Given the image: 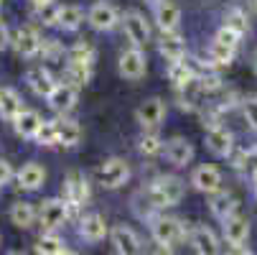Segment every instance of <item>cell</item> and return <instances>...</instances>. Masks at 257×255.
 Listing matches in <instances>:
<instances>
[{
	"label": "cell",
	"mask_w": 257,
	"mask_h": 255,
	"mask_svg": "<svg viewBox=\"0 0 257 255\" xmlns=\"http://www.w3.org/2000/svg\"><path fill=\"white\" fill-rule=\"evenodd\" d=\"M183 181L178 176H158L156 181H151V187L145 189V199H148L156 209H168V207H176L181 199H183Z\"/></svg>",
	"instance_id": "1"
},
{
	"label": "cell",
	"mask_w": 257,
	"mask_h": 255,
	"mask_svg": "<svg viewBox=\"0 0 257 255\" xmlns=\"http://www.w3.org/2000/svg\"><path fill=\"white\" fill-rule=\"evenodd\" d=\"M151 235H153L156 245H161V250H173V245H178L189 237V230L176 217H153Z\"/></svg>",
	"instance_id": "2"
},
{
	"label": "cell",
	"mask_w": 257,
	"mask_h": 255,
	"mask_svg": "<svg viewBox=\"0 0 257 255\" xmlns=\"http://www.w3.org/2000/svg\"><path fill=\"white\" fill-rule=\"evenodd\" d=\"M64 199L69 204V214L74 217L89 202V181L82 171H69L64 179Z\"/></svg>",
	"instance_id": "3"
},
{
	"label": "cell",
	"mask_w": 257,
	"mask_h": 255,
	"mask_svg": "<svg viewBox=\"0 0 257 255\" xmlns=\"http://www.w3.org/2000/svg\"><path fill=\"white\" fill-rule=\"evenodd\" d=\"M222 230H224V240H227V245L232 247V250H237V252H249V247H247V242H249V220L244 214H239V212H234V214H229L227 220H222Z\"/></svg>",
	"instance_id": "4"
},
{
	"label": "cell",
	"mask_w": 257,
	"mask_h": 255,
	"mask_svg": "<svg viewBox=\"0 0 257 255\" xmlns=\"http://www.w3.org/2000/svg\"><path fill=\"white\" fill-rule=\"evenodd\" d=\"M130 174H133L130 171V163L125 158H120V156H112V158L102 161V166L97 171L99 184L104 189H120V187H125L127 181H130Z\"/></svg>",
	"instance_id": "5"
},
{
	"label": "cell",
	"mask_w": 257,
	"mask_h": 255,
	"mask_svg": "<svg viewBox=\"0 0 257 255\" xmlns=\"http://www.w3.org/2000/svg\"><path fill=\"white\" fill-rule=\"evenodd\" d=\"M117 71L120 77L127 79V82H138L145 77L148 71V59H145V51L140 46H130L120 54V61H117Z\"/></svg>",
	"instance_id": "6"
},
{
	"label": "cell",
	"mask_w": 257,
	"mask_h": 255,
	"mask_svg": "<svg viewBox=\"0 0 257 255\" xmlns=\"http://www.w3.org/2000/svg\"><path fill=\"white\" fill-rule=\"evenodd\" d=\"M87 23L99 31V33H107V31H115L120 23H122V13L112 6V3H104V0H99V3H94L87 13Z\"/></svg>",
	"instance_id": "7"
},
{
	"label": "cell",
	"mask_w": 257,
	"mask_h": 255,
	"mask_svg": "<svg viewBox=\"0 0 257 255\" xmlns=\"http://www.w3.org/2000/svg\"><path fill=\"white\" fill-rule=\"evenodd\" d=\"M166 102L161 97H148L145 102L138 105V110H135V120L140 123L143 130H158L166 120Z\"/></svg>",
	"instance_id": "8"
},
{
	"label": "cell",
	"mask_w": 257,
	"mask_h": 255,
	"mask_svg": "<svg viewBox=\"0 0 257 255\" xmlns=\"http://www.w3.org/2000/svg\"><path fill=\"white\" fill-rule=\"evenodd\" d=\"M11 46L16 49L18 56H23V59H36V56H41L44 39L39 36V31H36L33 26H21V28L13 33Z\"/></svg>",
	"instance_id": "9"
},
{
	"label": "cell",
	"mask_w": 257,
	"mask_h": 255,
	"mask_svg": "<svg viewBox=\"0 0 257 255\" xmlns=\"http://www.w3.org/2000/svg\"><path fill=\"white\" fill-rule=\"evenodd\" d=\"M122 28H125V36H127L130 46H140V49L148 46V41H151V23L145 21V16L140 11H127L122 16Z\"/></svg>",
	"instance_id": "10"
},
{
	"label": "cell",
	"mask_w": 257,
	"mask_h": 255,
	"mask_svg": "<svg viewBox=\"0 0 257 255\" xmlns=\"http://www.w3.org/2000/svg\"><path fill=\"white\" fill-rule=\"evenodd\" d=\"M77 97H79V87H74L71 82L61 79V82H56V84H54V90L49 92V97H46V100H49V107H51L54 113L66 115V113L74 110Z\"/></svg>",
	"instance_id": "11"
},
{
	"label": "cell",
	"mask_w": 257,
	"mask_h": 255,
	"mask_svg": "<svg viewBox=\"0 0 257 255\" xmlns=\"http://www.w3.org/2000/svg\"><path fill=\"white\" fill-rule=\"evenodd\" d=\"M69 217H71V214H69L66 199H46V202L41 204V209H39V222H41V227L49 230V232L64 227V222L69 220Z\"/></svg>",
	"instance_id": "12"
},
{
	"label": "cell",
	"mask_w": 257,
	"mask_h": 255,
	"mask_svg": "<svg viewBox=\"0 0 257 255\" xmlns=\"http://www.w3.org/2000/svg\"><path fill=\"white\" fill-rule=\"evenodd\" d=\"M109 245H112V250L120 252V255L143 252V240L130 225H115L109 230Z\"/></svg>",
	"instance_id": "13"
},
{
	"label": "cell",
	"mask_w": 257,
	"mask_h": 255,
	"mask_svg": "<svg viewBox=\"0 0 257 255\" xmlns=\"http://www.w3.org/2000/svg\"><path fill=\"white\" fill-rule=\"evenodd\" d=\"M206 148L216 158H229L232 151H234V135H232V130L224 128L222 123L206 128Z\"/></svg>",
	"instance_id": "14"
},
{
	"label": "cell",
	"mask_w": 257,
	"mask_h": 255,
	"mask_svg": "<svg viewBox=\"0 0 257 255\" xmlns=\"http://www.w3.org/2000/svg\"><path fill=\"white\" fill-rule=\"evenodd\" d=\"M191 184L201 194H214V192L222 189V171H219L216 166H211V163H201L191 174Z\"/></svg>",
	"instance_id": "15"
},
{
	"label": "cell",
	"mask_w": 257,
	"mask_h": 255,
	"mask_svg": "<svg viewBox=\"0 0 257 255\" xmlns=\"http://www.w3.org/2000/svg\"><path fill=\"white\" fill-rule=\"evenodd\" d=\"M163 153H166L168 163L183 168V166H189V163L194 161V145H191V140H186L183 135H176V138L166 140Z\"/></svg>",
	"instance_id": "16"
},
{
	"label": "cell",
	"mask_w": 257,
	"mask_h": 255,
	"mask_svg": "<svg viewBox=\"0 0 257 255\" xmlns=\"http://www.w3.org/2000/svg\"><path fill=\"white\" fill-rule=\"evenodd\" d=\"M189 245L194 247V252L199 255H214L222 250V245H219V237L214 235V230H209L206 225H196L189 230Z\"/></svg>",
	"instance_id": "17"
},
{
	"label": "cell",
	"mask_w": 257,
	"mask_h": 255,
	"mask_svg": "<svg viewBox=\"0 0 257 255\" xmlns=\"http://www.w3.org/2000/svg\"><path fill=\"white\" fill-rule=\"evenodd\" d=\"M79 237L87 240V242H102L104 237H109L107 220L97 212H89V214L79 217Z\"/></svg>",
	"instance_id": "18"
},
{
	"label": "cell",
	"mask_w": 257,
	"mask_h": 255,
	"mask_svg": "<svg viewBox=\"0 0 257 255\" xmlns=\"http://www.w3.org/2000/svg\"><path fill=\"white\" fill-rule=\"evenodd\" d=\"M158 51L166 61H178L186 59V39L178 31H161L158 39Z\"/></svg>",
	"instance_id": "19"
},
{
	"label": "cell",
	"mask_w": 257,
	"mask_h": 255,
	"mask_svg": "<svg viewBox=\"0 0 257 255\" xmlns=\"http://www.w3.org/2000/svg\"><path fill=\"white\" fill-rule=\"evenodd\" d=\"M153 21L161 31H178L181 26V8L173 0H161L158 6H153Z\"/></svg>",
	"instance_id": "20"
},
{
	"label": "cell",
	"mask_w": 257,
	"mask_h": 255,
	"mask_svg": "<svg viewBox=\"0 0 257 255\" xmlns=\"http://www.w3.org/2000/svg\"><path fill=\"white\" fill-rule=\"evenodd\" d=\"M209 209H211V214L216 217V220H227L229 214L239 212V202L232 192L219 189V192L209 194Z\"/></svg>",
	"instance_id": "21"
},
{
	"label": "cell",
	"mask_w": 257,
	"mask_h": 255,
	"mask_svg": "<svg viewBox=\"0 0 257 255\" xmlns=\"http://www.w3.org/2000/svg\"><path fill=\"white\" fill-rule=\"evenodd\" d=\"M26 82H28L31 92L39 95V97H49V92H51L54 84H56L54 74H51L46 66H31V69L26 71Z\"/></svg>",
	"instance_id": "22"
},
{
	"label": "cell",
	"mask_w": 257,
	"mask_h": 255,
	"mask_svg": "<svg viewBox=\"0 0 257 255\" xmlns=\"http://www.w3.org/2000/svg\"><path fill=\"white\" fill-rule=\"evenodd\" d=\"M18 179V187L26 189V192H36V189H41L44 187V181H46V171L41 163H36V161H28L21 166V171L16 174Z\"/></svg>",
	"instance_id": "23"
},
{
	"label": "cell",
	"mask_w": 257,
	"mask_h": 255,
	"mask_svg": "<svg viewBox=\"0 0 257 255\" xmlns=\"http://www.w3.org/2000/svg\"><path fill=\"white\" fill-rule=\"evenodd\" d=\"M23 110H26V107H23V100H21V95H18L16 90H11V87H3V90H0V118L13 123Z\"/></svg>",
	"instance_id": "24"
},
{
	"label": "cell",
	"mask_w": 257,
	"mask_h": 255,
	"mask_svg": "<svg viewBox=\"0 0 257 255\" xmlns=\"http://www.w3.org/2000/svg\"><path fill=\"white\" fill-rule=\"evenodd\" d=\"M39 220V209H36L31 202H16L11 207V222L21 230H31Z\"/></svg>",
	"instance_id": "25"
},
{
	"label": "cell",
	"mask_w": 257,
	"mask_h": 255,
	"mask_svg": "<svg viewBox=\"0 0 257 255\" xmlns=\"http://www.w3.org/2000/svg\"><path fill=\"white\" fill-rule=\"evenodd\" d=\"M41 123H44V118H41L39 113H36V110H23V113L13 120V128H16V133H18L21 138L33 140V135L39 133Z\"/></svg>",
	"instance_id": "26"
},
{
	"label": "cell",
	"mask_w": 257,
	"mask_h": 255,
	"mask_svg": "<svg viewBox=\"0 0 257 255\" xmlns=\"http://www.w3.org/2000/svg\"><path fill=\"white\" fill-rule=\"evenodd\" d=\"M168 79L171 84L178 90V87H186L191 79H196L194 69H191V61L189 59H178V61H171L168 64Z\"/></svg>",
	"instance_id": "27"
},
{
	"label": "cell",
	"mask_w": 257,
	"mask_h": 255,
	"mask_svg": "<svg viewBox=\"0 0 257 255\" xmlns=\"http://www.w3.org/2000/svg\"><path fill=\"white\" fill-rule=\"evenodd\" d=\"M56 128H59V145H64V148H74L82 140V128L77 120L61 118V120H56Z\"/></svg>",
	"instance_id": "28"
},
{
	"label": "cell",
	"mask_w": 257,
	"mask_h": 255,
	"mask_svg": "<svg viewBox=\"0 0 257 255\" xmlns=\"http://www.w3.org/2000/svg\"><path fill=\"white\" fill-rule=\"evenodd\" d=\"M92 66L89 64H74V61H66V69H64V79L71 82L74 87H87L92 82Z\"/></svg>",
	"instance_id": "29"
},
{
	"label": "cell",
	"mask_w": 257,
	"mask_h": 255,
	"mask_svg": "<svg viewBox=\"0 0 257 255\" xmlns=\"http://www.w3.org/2000/svg\"><path fill=\"white\" fill-rule=\"evenodd\" d=\"M138 148H140V153H143L145 158H156V156H161V153H163L166 140H163L156 130H145V133L140 135Z\"/></svg>",
	"instance_id": "30"
},
{
	"label": "cell",
	"mask_w": 257,
	"mask_h": 255,
	"mask_svg": "<svg viewBox=\"0 0 257 255\" xmlns=\"http://www.w3.org/2000/svg\"><path fill=\"white\" fill-rule=\"evenodd\" d=\"M234 54H237V49H232V46H227V44L214 39L211 46H209V51H206V59L219 69V66H229L234 61Z\"/></svg>",
	"instance_id": "31"
},
{
	"label": "cell",
	"mask_w": 257,
	"mask_h": 255,
	"mask_svg": "<svg viewBox=\"0 0 257 255\" xmlns=\"http://www.w3.org/2000/svg\"><path fill=\"white\" fill-rule=\"evenodd\" d=\"M66 61H74V64H89L94 66L97 61V49L89 44V41H77L74 46H71L66 51Z\"/></svg>",
	"instance_id": "32"
},
{
	"label": "cell",
	"mask_w": 257,
	"mask_h": 255,
	"mask_svg": "<svg viewBox=\"0 0 257 255\" xmlns=\"http://www.w3.org/2000/svg\"><path fill=\"white\" fill-rule=\"evenodd\" d=\"M84 23V11L79 6H61L59 8V28L64 31H77Z\"/></svg>",
	"instance_id": "33"
},
{
	"label": "cell",
	"mask_w": 257,
	"mask_h": 255,
	"mask_svg": "<svg viewBox=\"0 0 257 255\" xmlns=\"http://www.w3.org/2000/svg\"><path fill=\"white\" fill-rule=\"evenodd\" d=\"M36 252H44V255H64V252H69V247H66V242L59 237V235H54V232H44L41 235V240L36 242Z\"/></svg>",
	"instance_id": "34"
},
{
	"label": "cell",
	"mask_w": 257,
	"mask_h": 255,
	"mask_svg": "<svg viewBox=\"0 0 257 255\" xmlns=\"http://www.w3.org/2000/svg\"><path fill=\"white\" fill-rule=\"evenodd\" d=\"M59 8L56 3H44V6H33V13L31 18L36 23H41V26H56L59 23Z\"/></svg>",
	"instance_id": "35"
},
{
	"label": "cell",
	"mask_w": 257,
	"mask_h": 255,
	"mask_svg": "<svg viewBox=\"0 0 257 255\" xmlns=\"http://www.w3.org/2000/svg\"><path fill=\"white\" fill-rule=\"evenodd\" d=\"M33 140L39 145H46V148H51V145H59V128H56V120H44L39 133L33 135Z\"/></svg>",
	"instance_id": "36"
},
{
	"label": "cell",
	"mask_w": 257,
	"mask_h": 255,
	"mask_svg": "<svg viewBox=\"0 0 257 255\" xmlns=\"http://www.w3.org/2000/svg\"><path fill=\"white\" fill-rule=\"evenodd\" d=\"M242 174H247V176H257V145H252V148H247V151H242L239 156H237V163H234Z\"/></svg>",
	"instance_id": "37"
},
{
	"label": "cell",
	"mask_w": 257,
	"mask_h": 255,
	"mask_svg": "<svg viewBox=\"0 0 257 255\" xmlns=\"http://www.w3.org/2000/svg\"><path fill=\"white\" fill-rule=\"evenodd\" d=\"M224 26H229V28H234V31H239L242 36L249 31V21H247V13L242 11V8H229L227 13H224Z\"/></svg>",
	"instance_id": "38"
},
{
	"label": "cell",
	"mask_w": 257,
	"mask_h": 255,
	"mask_svg": "<svg viewBox=\"0 0 257 255\" xmlns=\"http://www.w3.org/2000/svg\"><path fill=\"white\" fill-rule=\"evenodd\" d=\"M242 115H244V120H247V125L252 128V130H257V95H247V97H242Z\"/></svg>",
	"instance_id": "39"
},
{
	"label": "cell",
	"mask_w": 257,
	"mask_h": 255,
	"mask_svg": "<svg viewBox=\"0 0 257 255\" xmlns=\"http://www.w3.org/2000/svg\"><path fill=\"white\" fill-rule=\"evenodd\" d=\"M64 46L59 44V41H54V39H44V46H41V56L46 59V61H61L64 59Z\"/></svg>",
	"instance_id": "40"
},
{
	"label": "cell",
	"mask_w": 257,
	"mask_h": 255,
	"mask_svg": "<svg viewBox=\"0 0 257 255\" xmlns=\"http://www.w3.org/2000/svg\"><path fill=\"white\" fill-rule=\"evenodd\" d=\"M214 39H216V41H222V44H227V46H232V49H237V46H239V41H242V33L222 23V28L216 31Z\"/></svg>",
	"instance_id": "41"
},
{
	"label": "cell",
	"mask_w": 257,
	"mask_h": 255,
	"mask_svg": "<svg viewBox=\"0 0 257 255\" xmlns=\"http://www.w3.org/2000/svg\"><path fill=\"white\" fill-rule=\"evenodd\" d=\"M13 166L8 163V161H3V158H0V187H6V184H11V181H13Z\"/></svg>",
	"instance_id": "42"
},
{
	"label": "cell",
	"mask_w": 257,
	"mask_h": 255,
	"mask_svg": "<svg viewBox=\"0 0 257 255\" xmlns=\"http://www.w3.org/2000/svg\"><path fill=\"white\" fill-rule=\"evenodd\" d=\"M11 39H13V36H11L8 26H6L3 21H0V51H3V49H8V46H11Z\"/></svg>",
	"instance_id": "43"
},
{
	"label": "cell",
	"mask_w": 257,
	"mask_h": 255,
	"mask_svg": "<svg viewBox=\"0 0 257 255\" xmlns=\"http://www.w3.org/2000/svg\"><path fill=\"white\" fill-rule=\"evenodd\" d=\"M33 6H44V3H54V0H31Z\"/></svg>",
	"instance_id": "44"
},
{
	"label": "cell",
	"mask_w": 257,
	"mask_h": 255,
	"mask_svg": "<svg viewBox=\"0 0 257 255\" xmlns=\"http://www.w3.org/2000/svg\"><path fill=\"white\" fill-rule=\"evenodd\" d=\"M145 3H148V6H158V3H161V0H145Z\"/></svg>",
	"instance_id": "45"
},
{
	"label": "cell",
	"mask_w": 257,
	"mask_h": 255,
	"mask_svg": "<svg viewBox=\"0 0 257 255\" xmlns=\"http://www.w3.org/2000/svg\"><path fill=\"white\" fill-rule=\"evenodd\" d=\"M252 66H254V71H257V54H254V59H252Z\"/></svg>",
	"instance_id": "46"
},
{
	"label": "cell",
	"mask_w": 257,
	"mask_h": 255,
	"mask_svg": "<svg viewBox=\"0 0 257 255\" xmlns=\"http://www.w3.org/2000/svg\"><path fill=\"white\" fill-rule=\"evenodd\" d=\"M249 6H252V8L257 11V0H249Z\"/></svg>",
	"instance_id": "47"
},
{
	"label": "cell",
	"mask_w": 257,
	"mask_h": 255,
	"mask_svg": "<svg viewBox=\"0 0 257 255\" xmlns=\"http://www.w3.org/2000/svg\"><path fill=\"white\" fill-rule=\"evenodd\" d=\"M254 194H257V176H254Z\"/></svg>",
	"instance_id": "48"
},
{
	"label": "cell",
	"mask_w": 257,
	"mask_h": 255,
	"mask_svg": "<svg viewBox=\"0 0 257 255\" xmlns=\"http://www.w3.org/2000/svg\"><path fill=\"white\" fill-rule=\"evenodd\" d=\"M0 8H3V0H0Z\"/></svg>",
	"instance_id": "49"
}]
</instances>
